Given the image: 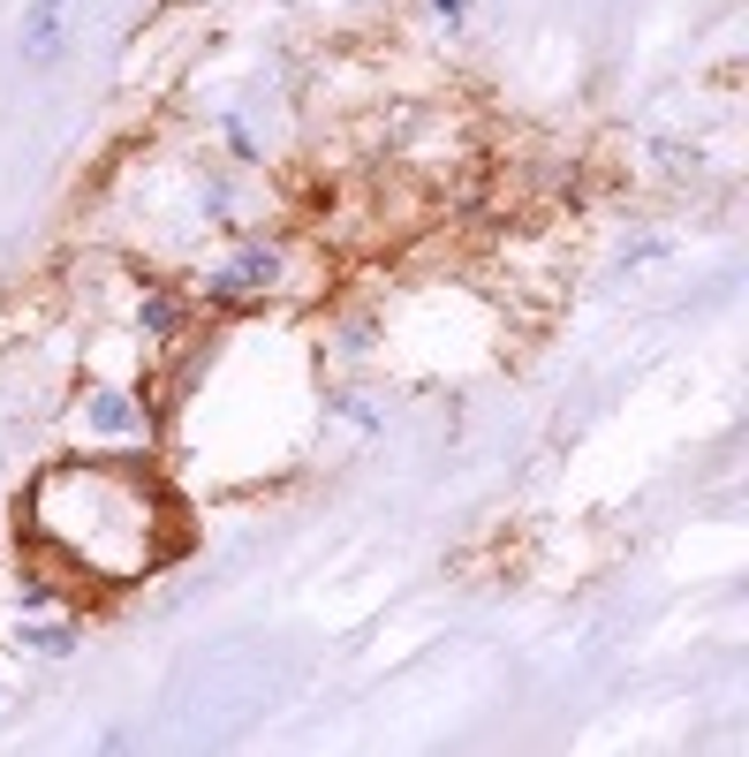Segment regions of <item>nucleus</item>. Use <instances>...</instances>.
<instances>
[{
  "label": "nucleus",
  "instance_id": "1",
  "mask_svg": "<svg viewBox=\"0 0 749 757\" xmlns=\"http://www.w3.org/2000/svg\"><path fill=\"white\" fill-rule=\"evenodd\" d=\"M61 8H69V0H38V15H30V53H38V61H46L53 38H61Z\"/></svg>",
  "mask_w": 749,
  "mask_h": 757
},
{
  "label": "nucleus",
  "instance_id": "2",
  "mask_svg": "<svg viewBox=\"0 0 749 757\" xmlns=\"http://www.w3.org/2000/svg\"><path fill=\"white\" fill-rule=\"evenodd\" d=\"M432 8H440L447 23H462V8H469V0H432Z\"/></svg>",
  "mask_w": 749,
  "mask_h": 757
}]
</instances>
